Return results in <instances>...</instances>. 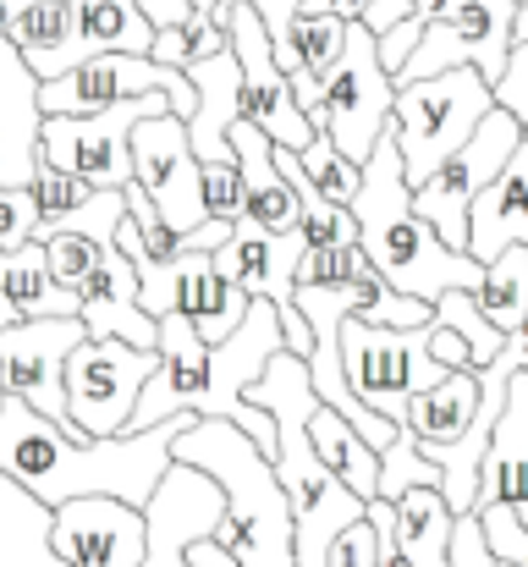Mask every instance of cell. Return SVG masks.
Masks as SVG:
<instances>
[{"instance_id": "1", "label": "cell", "mask_w": 528, "mask_h": 567, "mask_svg": "<svg viewBox=\"0 0 528 567\" xmlns=\"http://www.w3.org/2000/svg\"><path fill=\"white\" fill-rule=\"evenodd\" d=\"M287 348V326H281V309L270 298H253L248 320L237 337L226 342H204L198 326L187 315H161V370L144 385V402L133 413V430H155L176 413H198V419H231L242 424L265 457L276 463L281 452V430H276V413H265L248 391L265 380L270 359ZM127 430V435H133Z\"/></svg>"}, {"instance_id": "2", "label": "cell", "mask_w": 528, "mask_h": 567, "mask_svg": "<svg viewBox=\"0 0 528 567\" xmlns=\"http://www.w3.org/2000/svg\"><path fill=\"white\" fill-rule=\"evenodd\" d=\"M198 413H176L155 430H133V435H105V441H83L66 424H55L50 413H39L28 396H6L0 402V474L22 480L33 496H44L50 507L72 502V496H122L133 507H149L161 480L172 474L176 435L193 424Z\"/></svg>"}, {"instance_id": "3", "label": "cell", "mask_w": 528, "mask_h": 567, "mask_svg": "<svg viewBox=\"0 0 528 567\" xmlns=\"http://www.w3.org/2000/svg\"><path fill=\"white\" fill-rule=\"evenodd\" d=\"M358 215V243L369 254V265L407 298L441 303L457 287H479L485 265L468 248H452L418 209H413V183H407V161H402V138H396V116L380 133L369 166H363V193L352 198Z\"/></svg>"}, {"instance_id": "4", "label": "cell", "mask_w": 528, "mask_h": 567, "mask_svg": "<svg viewBox=\"0 0 528 567\" xmlns=\"http://www.w3.org/2000/svg\"><path fill=\"white\" fill-rule=\"evenodd\" d=\"M176 463L204 468L226 491V518L215 540L242 567H303L298 563V513L265 446L231 419H193L176 435Z\"/></svg>"}, {"instance_id": "5", "label": "cell", "mask_w": 528, "mask_h": 567, "mask_svg": "<svg viewBox=\"0 0 528 567\" xmlns=\"http://www.w3.org/2000/svg\"><path fill=\"white\" fill-rule=\"evenodd\" d=\"M496 111V83L479 66H457L441 78L396 83V138L407 161V183L424 188Z\"/></svg>"}, {"instance_id": "6", "label": "cell", "mask_w": 528, "mask_h": 567, "mask_svg": "<svg viewBox=\"0 0 528 567\" xmlns=\"http://www.w3.org/2000/svg\"><path fill=\"white\" fill-rule=\"evenodd\" d=\"M342 359H348L352 391L391 424H407V402L452 375L429 353V326L396 331V326H369L358 315L342 320Z\"/></svg>"}, {"instance_id": "7", "label": "cell", "mask_w": 528, "mask_h": 567, "mask_svg": "<svg viewBox=\"0 0 528 567\" xmlns=\"http://www.w3.org/2000/svg\"><path fill=\"white\" fill-rule=\"evenodd\" d=\"M161 370V348H133V342H83L66 364V413H72V435L83 441H105V435H127L133 413L144 402V385Z\"/></svg>"}, {"instance_id": "8", "label": "cell", "mask_w": 528, "mask_h": 567, "mask_svg": "<svg viewBox=\"0 0 528 567\" xmlns=\"http://www.w3.org/2000/svg\"><path fill=\"white\" fill-rule=\"evenodd\" d=\"M391 116H396V78L380 61V33L358 17L352 22V39H348V55L331 66V78L320 89L314 127H325L358 166H369V155H374L380 133L391 127Z\"/></svg>"}, {"instance_id": "9", "label": "cell", "mask_w": 528, "mask_h": 567, "mask_svg": "<svg viewBox=\"0 0 528 567\" xmlns=\"http://www.w3.org/2000/svg\"><path fill=\"white\" fill-rule=\"evenodd\" d=\"M518 6L524 0H446V11L424 22V39L396 72V83L441 78L457 66H479L490 83H501L518 44Z\"/></svg>"}, {"instance_id": "10", "label": "cell", "mask_w": 528, "mask_h": 567, "mask_svg": "<svg viewBox=\"0 0 528 567\" xmlns=\"http://www.w3.org/2000/svg\"><path fill=\"white\" fill-rule=\"evenodd\" d=\"M524 122L513 116V111H490L479 127H474V138L424 183V188H413V209L452 243V248H468V220H474V204L485 198V188L507 172V161L518 155V144H524Z\"/></svg>"}, {"instance_id": "11", "label": "cell", "mask_w": 528, "mask_h": 567, "mask_svg": "<svg viewBox=\"0 0 528 567\" xmlns=\"http://www.w3.org/2000/svg\"><path fill=\"white\" fill-rule=\"evenodd\" d=\"M176 111L172 94H138L111 111L89 116H44V161L94 183V188H127L133 183V133L149 116Z\"/></svg>"}, {"instance_id": "12", "label": "cell", "mask_w": 528, "mask_h": 567, "mask_svg": "<svg viewBox=\"0 0 528 567\" xmlns=\"http://www.w3.org/2000/svg\"><path fill=\"white\" fill-rule=\"evenodd\" d=\"M138 94H172L176 116L198 111V89L182 66H166L155 55H127V50L94 55V61L50 78L39 89V105H44V116H89V111H111L122 100H138Z\"/></svg>"}, {"instance_id": "13", "label": "cell", "mask_w": 528, "mask_h": 567, "mask_svg": "<svg viewBox=\"0 0 528 567\" xmlns=\"http://www.w3.org/2000/svg\"><path fill=\"white\" fill-rule=\"evenodd\" d=\"M309 254V237L303 231H265L253 215H242L231 226V243L215 254V265L248 292V298H270L281 309V326H287V348L292 353H314V331L298 309V265Z\"/></svg>"}, {"instance_id": "14", "label": "cell", "mask_w": 528, "mask_h": 567, "mask_svg": "<svg viewBox=\"0 0 528 567\" xmlns=\"http://www.w3.org/2000/svg\"><path fill=\"white\" fill-rule=\"evenodd\" d=\"M231 50H237V61H242V116H248L259 133H270V144H281V150H309L320 127H314V116L298 105L292 78H287V66L276 61V39H270L265 17H259L248 0L231 6Z\"/></svg>"}, {"instance_id": "15", "label": "cell", "mask_w": 528, "mask_h": 567, "mask_svg": "<svg viewBox=\"0 0 528 567\" xmlns=\"http://www.w3.org/2000/svg\"><path fill=\"white\" fill-rule=\"evenodd\" d=\"M133 183L161 204V215L176 231H198L204 220H215L209 204H204V161L193 150L187 116H176V111L138 122V133H133Z\"/></svg>"}, {"instance_id": "16", "label": "cell", "mask_w": 528, "mask_h": 567, "mask_svg": "<svg viewBox=\"0 0 528 567\" xmlns=\"http://www.w3.org/2000/svg\"><path fill=\"white\" fill-rule=\"evenodd\" d=\"M89 342V326L83 315H66V320H17L0 331V364H6V385L17 396H28L39 413H50L55 424L72 430V413H66V364L72 353Z\"/></svg>"}, {"instance_id": "17", "label": "cell", "mask_w": 528, "mask_h": 567, "mask_svg": "<svg viewBox=\"0 0 528 567\" xmlns=\"http://www.w3.org/2000/svg\"><path fill=\"white\" fill-rule=\"evenodd\" d=\"M50 540L72 567H144L149 563V513L122 496H72L55 507Z\"/></svg>"}, {"instance_id": "18", "label": "cell", "mask_w": 528, "mask_h": 567, "mask_svg": "<svg viewBox=\"0 0 528 567\" xmlns=\"http://www.w3.org/2000/svg\"><path fill=\"white\" fill-rule=\"evenodd\" d=\"M149 513V563L144 567H193V540L215 535L226 518V491L193 468V463H172V474L161 480Z\"/></svg>"}, {"instance_id": "19", "label": "cell", "mask_w": 528, "mask_h": 567, "mask_svg": "<svg viewBox=\"0 0 528 567\" xmlns=\"http://www.w3.org/2000/svg\"><path fill=\"white\" fill-rule=\"evenodd\" d=\"M44 78L28 66V55L0 39V188H28L44 166Z\"/></svg>"}, {"instance_id": "20", "label": "cell", "mask_w": 528, "mask_h": 567, "mask_svg": "<svg viewBox=\"0 0 528 567\" xmlns=\"http://www.w3.org/2000/svg\"><path fill=\"white\" fill-rule=\"evenodd\" d=\"M83 326H89L94 342L116 337V342H133V348H161V315L144 309L138 270L122 248H105L100 270L83 281Z\"/></svg>"}, {"instance_id": "21", "label": "cell", "mask_w": 528, "mask_h": 567, "mask_svg": "<svg viewBox=\"0 0 528 567\" xmlns=\"http://www.w3.org/2000/svg\"><path fill=\"white\" fill-rule=\"evenodd\" d=\"M496 502H507L528 524V370L507 380V408L496 419V435H490V452H485V468H479L474 513H485Z\"/></svg>"}, {"instance_id": "22", "label": "cell", "mask_w": 528, "mask_h": 567, "mask_svg": "<svg viewBox=\"0 0 528 567\" xmlns=\"http://www.w3.org/2000/svg\"><path fill=\"white\" fill-rule=\"evenodd\" d=\"M155 22L144 17L138 0H72V33H66V50L55 61V78L94 61V55H111V50H127V55H149L155 50ZM50 83V78H44Z\"/></svg>"}, {"instance_id": "23", "label": "cell", "mask_w": 528, "mask_h": 567, "mask_svg": "<svg viewBox=\"0 0 528 567\" xmlns=\"http://www.w3.org/2000/svg\"><path fill=\"white\" fill-rule=\"evenodd\" d=\"M193 89H198V111L187 116V133H193V150L198 161H226L231 155V127L242 122V61L237 50H220V55H204L187 66Z\"/></svg>"}, {"instance_id": "24", "label": "cell", "mask_w": 528, "mask_h": 567, "mask_svg": "<svg viewBox=\"0 0 528 567\" xmlns=\"http://www.w3.org/2000/svg\"><path fill=\"white\" fill-rule=\"evenodd\" d=\"M231 150L242 161V188H248V215L265 231H303V198L292 188V177L276 161L270 133H259L248 116L231 127Z\"/></svg>"}, {"instance_id": "25", "label": "cell", "mask_w": 528, "mask_h": 567, "mask_svg": "<svg viewBox=\"0 0 528 567\" xmlns=\"http://www.w3.org/2000/svg\"><path fill=\"white\" fill-rule=\"evenodd\" d=\"M507 248H528V133L518 155L507 161V172L474 204V220H468V254L479 265H490Z\"/></svg>"}, {"instance_id": "26", "label": "cell", "mask_w": 528, "mask_h": 567, "mask_svg": "<svg viewBox=\"0 0 528 567\" xmlns=\"http://www.w3.org/2000/svg\"><path fill=\"white\" fill-rule=\"evenodd\" d=\"M253 298L215 265V254H187L182 276H176V315H187L198 326L204 342H226L242 331Z\"/></svg>"}, {"instance_id": "27", "label": "cell", "mask_w": 528, "mask_h": 567, "mask_svg": "<svg viewBox=\"0 0 528 567\" xmlns=\"http://www.w3.org/2000/svg\"><path fill=\"white\" fill-rule=\"evenodd\" d=\"M55 507L33 496L22 480L0 474V567H72L50 540Z\"/></svg>"}, {"instance_id": "28", "label": "cell", "mask_w": 528, "mask_h": 567, "mask_svg": "<svg viewBox=\"0 0 528 567\" xmlns=\"http://www.w3.org/2000/svg\"><path fill=\"white\" fill-rule=\"evenodd\" d=\"M0 292L17 303L22 320H66V315H83V292H66V287L50 276L44 243L0 248Z\"/></svg>"}, {"instance_id": "29", "label": "cell", "mask_w": 528, "mask_h": 567, "mask_svg": "<svg viewBox=\"0 0 528 567\" xmlns=\"http://www.w3.org/2000/svg\"><path fill=\"white\" fill-rule=\"evenodd\" d=\"M457 507L446 502L441 485H418L396 502V551L413 567H452V535H457Z\"/></svg>"}, {"instance_id": "30", "label": "cell", "mask_w": 528, "mask_h": 567, "mask_svg": "<svg viewBox=\"0 0 528 567\" xmlns=\"http://www.w3.org/2000/svg\"><path fill=\"white\" fill-rule=\"evenodd\" d=\"M479 402H485V385H479V370H452L441 385L418 391L407 402V424L418 441H463L468 424L479 419Z\"/></svg>"}, {"instance_id": "31", "label": "cell", "mask_w": 528, "mask_h": 567, "mask_svg": "<svg viewBox=\"0 0 528 567\" xmlns=\"http://www.w3.org/2000/svg\"><path fill=\"white\" fill-rule=\"evenodd\" d=\"M309 435H314L320 457L337 468L342 485H352L363 502L380 496V446H369V441L358 435V424H352L348 413H337L325 396H320L314 413H309Z\"/></svg>"}, {"instance_id": "32", "label": "cell", "mask_w": 528, "mask_h": 567, "mask_svg": "<svg viewBox=\"0 0 528 567\" xmlns=\"http://www.w3.org/2000/svg\"><path fill=\"white\" fill-rule=\"evenodd\" d=\"M66 33H72V0H11L6 39L28 55V66L39 78H55V61L66 50Z\"/></svg>"}, {"instance_id": "33", "label": "cell", "mask_w": 528, "mask_h": 567, "mask_svg": "<svg viewBox=\"0 0 528 567\" xmlns=\"http://www.w3.org/2000/svg\"><path fill=\"white\" fill-rule=\"evenodd\" d=\"M474 298H479L485 320H490L501 337L524 331V320H528V248L496 254V259L485 265V281L474 287Z\"/></svg>"}, {"instance_id": "34", "label": "cell", "mask_w": 528, "mask_h": 567, "mask_svg": "<svg viewBox=\"0 0 528 567\" xmlns=\"http://www.w3.org/2000/svg\"><path fill=\"white\" fill-rule=\"evenodd\" d=\"M298 166H303V177L325 193V198H337V204H348V209H352V198L363 193V166L352 161L325 127L314 133V144H309V150H298Z\"/></svg>"}, {"instance_id": "35", "label": "cell", "mask_w": 528, "mask_h": 567, "mask_svg": "<svg viewBox=\"0 0 528 567\" xmlns=\"http://www.w3.org/2000/svg\"><path fill=\"white\" fill-rule=\"evenodd\" d=\"M418 485H441V491H446V474H441L435 457H424L418 435L402 430V435L380 452V496H385V502H402V496L418 491Z\"/></svg>"}, {"instance_id": "36", "label": "cell", "mask_w": 528, "mask_h": 567, "mask_svg": "<svg viewBox=\"0 0 528 567\" xmlns=\"http://www.w3.org/2000/svg\"><path fill=\"white\" fill-rule=\"evenodd\" d=\"M435 320H441V326H452V331L474 348V364H479V370H490V364L501 359V348H507V337L485 320V309H479V298H474L468 287L446 292V298L435 303Z\"/></svg>"}, {"instance_id": "37", "label": "cell", "mask_w": 528, "mask_h": 567, "mask_svg": "<svg viewBox=\"0 0 528 567\" xmlns=\"http://www.w3.org/2000/svg\"><path fill=\"white\" fill-rule=\"evenodd\" d=\"M44 254H50V276L66 287V292H83V281L100 270L105 259V243L89 237V231H55L44 237Z\"/></svg>"}, {"instance_id": "38", "label": "cell", "mask_w": 528, "mask_h": 567, "mask_svg": "<svg viewBox=\"0 0 528 567\" xmlns=\"http://www.w3.org/2000/svg\"><path fill=\"white\" fill-rule=\"evenodd\" d=\"M363 270H369L363 243H348V248H309L303 265H298V287H348Z\"/></svg>"}, {"instance_id": "39", "label": "cell", "mask_w": 528, "mask_h": 567, "mask_svg": "<svg viewBox=\"0 0 528 567\" xmlns=\"http://www.w3.org/2000/svg\"><path fill=\"white\" fill-rule=\"evenodd\" d=\"M204 204L215 220H242L248 215V188H242V161L237 150L226 161H209L204 166Z\"/></svg>"}, {"instance_id": "40", "label": "cell", "mask_w": 528, "mask_h": 567, "mask_svg": "<svg viewBox=\"0 0 528 567\" xmlns=\"http://www.w3.org/2000/svg\"><path fill=\"white\" fill-rule=\"evenodd\" d=\"M33 198H39V215L44 220H55V215H72L77 204H89L94 198V183H83V177H72V172H61V166H39V177L28 183Z\"/></svg>"}, {"instance_id": "41", "label": "cell", "mask_w": 528, "mask_h": 567, "mask_svg": "<svg viewBox=\"0 0 528 567\" xmlns=\"http://www.w3.org/2000/svg\"><path fill=\"white\" fill-rule=\"evenodd\" d=\"M479 524H485V540H490V551H496V563H513V567H528V524L507 507V502H496V507H485L479 513Z\"/></svg>"}, {"instance_id": "42", "label": "cell", "mask_w": 528, "mask_h": 567, "mask_svg": "<svg viewBox=\"0 0 528 567\" xmlns=\"http://www.w3.org/2000/svg\"><path fill=\"white\" fill-rule=\"evenodd\" d=\"M39 198L33 188H0V248H28L39 243Z\"/></svg>"}, {"instance_id": "43", "label": "cell", "mask_w": 528, "mask_h": 567, "mask_svg": "<svg viewBox=\"0 0 528 567\" xmlns=\"http://www.w3.org/2000/svg\"><path fill=\"white\" fill-rule=\"evenodd\" d=\"M325 567H380V535H374V524L363 518V524L342 529V535L331 540Z\"/></svg>"}, {"instance_id": "44", "label": "cell", "mask_w": 528, "mask_h": 567, "mask_svg": "<svg viewBox=\"0 0 528 567\" xmlns=\"http://www.w3.org/2000/svg\"><path fill=\"white\" fill-rule=\"evenodd\" d=\"M446 11V0H374L369 11H363V22L374 28V33H391L396 22H429V17H441Z\"/></svg>"}, {"instance_id": "45", "label": "cell", "mask_w": 528, "mask_h": 567, "mask_svg": "<svg viewBox=\"0 0 528 567\" xmlns=\"http://www.w3.org/2000/svg\"><path fill=\"white\" fill-rule=\"evenodd\" d=\"M452 567H501L490 540H485V524L479 513H463L457 518V535H452Z\"/></svg>"}, {"instance_id": "46", "label": "cell", "mask_w": 528, "mask_h": 567, "mask_svg": "<svg viewBox=\"0 0 528 567\" xmlns=\"http://www.w3.org/2000/svg\"><path fill=\"white\" fill-rule=\"evenodd\" d=\"M429 353H435L446 370H479V364H474V348H468L452 326H441V320H429Z\"/></svg>"}, {"instance_id": "47", "label": "cell", "mask_w": 528, "mask_h": 567, "mask_svg": "<svg viewBox=\"0 0 528 567\" xmlns=\"http://www.w3.org/2000/svg\"><path fill=\"white\" fill-rule=\"evenodd\" d=\"M248 6L265 17V28H270V39H276V44L292 33V22H298V11H303V0H248Z\"/></svg>"}, {"instance_id": "48", "label": "cell", "mask_w": 528, "mask_h": 567, "mask_svg": "<svg viewBox=\"0 0 528 567\" xmlns=\"http://www.w3.org/2000/svg\"><path fill=\"white\" fill-rule=\"evenodd\" d=\"M144 6V17L155 22V28H176V22H187L193 17V6L198 0H138Z\"/></svg>"}, {"instance_id": "49", "label": "cell", "mask_w": 528, "mask_h": 567, "mask_svg": "<svg viewBox=\"0 0 528 567\" xmlns=\"http://www.w3.org/2000/svg\"><path fill=\"white\" fill-rule=\"evenodd\" d=\"M17 320H22V315H17V303L0 292V331H6V326H17Z\"/></svg>"}, {"instance_id": "50", "label": "cell", "mask_w": 528, "mask_h": 567, "mask_svg": "<svg viewBox=\"0 0 528 567\" xmlns=\"http://www.w3.org/2000/svg\"><path fill=\"white\" fill-rule=\"evenodd\" d=\"M513 348L524 353V370H528V320H524V331H513Z\"/></svg>"}, {"instance_id": "51", "label": "cell", "mask_w": 528, "mask_h": 567, "mask_svg": "<svg viewBox=\"0 0 528 567\" xmlns=\"http://www.w3.org/2000/svg\"><path fill=\"white\" fill-rule=\"evenodd\" d=\"M6 22H11V0H0V39H6Z\"/></svg>"}, {"instance_id": "52", "label": "cell", "mask_w": 528, "mask_h": 567, "mask_svg": "<svg viewBox=\"0 0 528 567\" xmlns=\"http://www.w3.org/2000/svg\"><path fill=\"white\" fill-rule=\"evenodd\" d=\"M6 396H11V385H6V364H0V402H6Z\"/></svg>"}, {"instance_id": "53", "label": "cell", "mask_w": 528, "mask_h": 567, "mask_svg": "<svg viewBox=\"0 0 528 567\" xmlns=\"http://www.w3.org/2000/svg\"><path fill=\"white\" fill-rule=\"evenodd\" d=\"M501 567H513V563H501Z\"/></svg>"}, {"instance_id": "54", "label": "cell", "mask_w": 528, "mask_h": 567, "mask_svg": "<svg viewBox=\"0 0 528 567\" xmlns=\"http://www.w3.org/2000/svg\"><path fill=\"white\" fill-rule=\"evenodd\" d=\"M524 6H528V0H524Z\"/></svg>"}]
</instances>
